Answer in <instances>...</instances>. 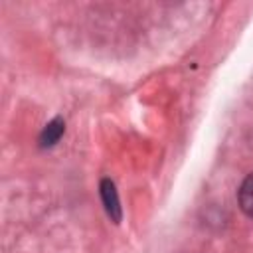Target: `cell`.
<instances>
[{
	"mask_svg": "<svg viewBox=\"0 0 253 253\" xmlns=\"http://www.w3.org/2000/svg\"><path fill=\"white\" fill-rule=\"evenodd\" d=\"M99 188H101V200H103V206H105L107 215L115 223H119L121 217H123V211H121V202H119V194L115 190V184L109 178H103Z\"/></svg>",
	"mask_w": 253,
	"mask_h": 253,
	"instance_id": "obj_1",
	"label": "cell"
},
{
	"mask_svg": "<svg viewBox=\"0 0 253 253\" xmlns=\"http://www.w3.org/2000/svg\"><path fill=\"white\" fill-rule=\"evenodd\" d=\"M63 130H65V123H63V119H53L51 123H47L45 125V128L42 130V134H40V146H53L59 138H61V134H63Z\"/></svg>",
	"mask_w": 253,
	"mask_h": 253,
	"instance_id": "obj_2",
	"label": "cell"
},
{
	"mask_svg": "<svg viewBox=\"0 0 253 253\" xmlns=\"http://www.w3.org/2000/svg\"><path fill=\"white\" fill-rule=\"evenodd\" d=\"M237 200H239V206L243 210L245 215L253 217V174H249L241 188H239V194H237Z\"/></svg>",
	"mask_w": 253,
	"mask_h": 253,
	"instance_id": "obj_3",
	"label": "cell"
}]
</instances>
